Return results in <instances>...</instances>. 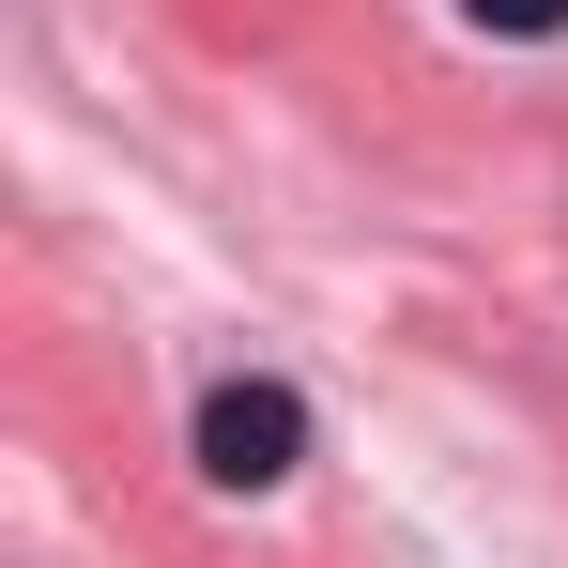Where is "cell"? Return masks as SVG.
Returning a JSON list of instances; mask_svg holds the SVG:
<instances>
[{
  "mask_svg": "<svg viewBox=\"0 0 568 568\" xmlns=\"http://www.w3.org/2000/svg\"><path fill=\"white\" fill-rule=\"evenodd\" d=\"M476 31H568V0H462Z\"/></svg>",
  "mask_w": 568,
  "mask_h": 568,
  "instance_id": "obj_2",
  "label": "cell"
},
{
  "mask_svg": "<svg viewBox=\"0 0 568 568\" xmlns=\"http://www.w3.org/2000/svg\"><path fill=\"white\" fill-rule=\"evenodd\" d=\"M292 446H307L292 384H215V399H200V476H215V491H277Z\"/></svg>",
  "mask_w": 568,
  "mask_h": 568,
  "instance_id": "obj_1",
  "label": "cell"
}]
</instances>
